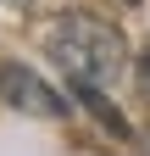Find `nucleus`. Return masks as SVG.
<instances>
[{
    "mask_svg": "<svg viewBox=\"0 0 150 156\" xmlns=\"http://www.w3.org/2000/svg\"><path fill=\"white\" fill-rule=\"evenodd\" d=\"M50 62L72 78V89H111L128 73V39L117 23H106L95 11H61L45 34Z\"/></svg>",
    "mask_w": 150,
    "mask_h": 156,
    "instance_id": "1",
    "label": "nucleus"
},
{
    "mask_svg": "<svg viewBox=\"0 0 150 156\" xmlns=\"http://www.w3.org/2000/svg\"><path fill=\"white\" fill-rule=\"evenodd\" d=\"M0 106H11V112H28V117H67V95H56L50 84L33 67L22 62H0Z\"/></svg>",
    "mask_w": 150,
    "mask_h": 156,
    "instance_id": "2",
    "label": "nucleus"
},
{
    "mask_svg": "<svg viewBox=\"0 0 150 156\" xmlns=\"http://www.w3.org/2000/svg\"><path fill=\"white\" fill-rule=\"evenodd\" d=\"M6 6H33V0H6Z\"/></svg>",
    "mask_w": 150,
    "mask_h": 156,
    "instance_id": "3",
    "label": "nucleus"
}]
</instances>
